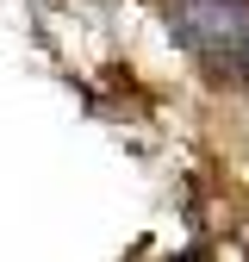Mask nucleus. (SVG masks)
Listing matches in <instances>:
<instances>
[{"label": "nucleus", "mask_w": 249, "mask_h": 262, "mask_svg": "<svg viewBox=\"0 0 249 262\" xmlns=\"http://www.w3.org/2000/svg\"><path fill=\"white\" fill-rule=\"evenodd\" d=\"M231 69H237V75L249 81V31H243V44H237V56H231Z\"/></svg>", "instance_id": "obj_1"}]
</instances>
